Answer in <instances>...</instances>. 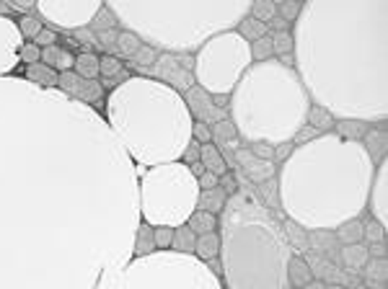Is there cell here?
Wrapping results in <instances>:
<instances>
[{
    "label": "cell",
    "instance_id": "obj_1",
    "mask_svg": "<svg viewBox=\"0 0 388 289\" xmlns=\"http://www.w3.org/2000/svg\"><path fill=\"white\" fill-rule=\"evenodd\" d=\"M137 168L104 114L0 78V289H96L135 258Z\"/></svg>",
    "mask_w": 388,
    "mask_h": 289
},
{
    "label": "cell",
    "instance_id": "obj_2",
    "mask_svg": "<svg viewBox=\"0 0 388 289\" xmlns=\"http://www.w3.org/2000/svg\"><path fill=\"white\" fill-rule=\"evenodd\" d=\"M290 34L295 72L313 106L339 121H386V0H308Z\"/></svg>",
    "mask_w": 388,
    "mask_h": 289
},
{
    "label": "cell",
    "instance_id": "obj_3",
    "mask_svg": "<svg viewBox=\"0 0 388 289\" xmlns=\"http://www.w3.org/2000/svg\"><path fill=\"white\" fill-rule=\"evenodd\" d=\"M375 165L362 142L337 132L295 145L280 170L277 194L282 212L303 230H337L342 222L360 219L367 209Z\"/></svg>",
    "mask_w": 388,
    "mask_h": 289
},
{
    "label": "cell",
    "instance_id": "obj_4",
    "mask_svg": "<svg viewBox=\"0 0 388 289\" xmlns=\"http://www.w3.org/2000/svg\"><path fill=\"white\" fill-rule=\"evenodd\" d=\"M104 119L129 160L140 168L181 160V153L192 142L194 121L184 96L140 75H129L109 91Z\"/></svg>",
    "mask_w": 388,
    "mask_h": 289
},
{
    "label": "cell",
    "instance_id": "obj_5",
    "mask_svg": "<svg viewBox=\"0 0 388 289\" xmlns=\"http://www.w3.org/2000/svg\"><path fill=\"white\" fill-rule=\"evenodd\" d=\"M217 217L220 266L228 289H290V240L269 207L246 189L228 197Z\"/></svg>",
    "mask_w": 388,
    "mask_h": 289
},
{
    "label": "cell",
    "instance_id": "obj_6",
    "mask_svg": "<svg viewBox=\"0 0 388 289\" xmlns=\"http://www.w3.org/2000/svg\"><path fill=\"white\" fill-rule=\"evenodd\" d=\"M311 96L295 67L277 60L254 62L230 93L228 116L241 142H293L308 121Z\"/></svg>",
    "mask_w": 388,
    "mask_h": 289
},
{
    "label": "cell",
    "instance_id": "obj_7",
    "mask_svg": "<svg viewBox=\"0 0 388 289\" xmlns=\"http://www.w3.org/2000/svg\"><path fill=\"white\" fill-rule=\"evenodd\" d=\"M124 31L140 42L168 55H192L202 44L236 26L249 16V0H212V3H158V0H109Z\"/></svg>",
    "mask_w": 388,
    "mask_h": 289
},
{
    "label": "cell",
    "instance_id": "obj_8",
    "mask_svg": "<svg viewBox=\"0 0 388 289\" xmlns=\"http://www.w3.org/2000/svg\"><path fill=\"white\" fill-rule=\"evenodd\" d=\"M96 289H225L217 271L197 256L153 251L117 263L99 279Z\"/></svg>",
    "mask_w": 388,
    "mask_h": 289
},
{
    "label": "cell",
    "instance_id": "obj_9",
    "mask_svg": "<svg viewBox=\"0 0 388 289\" xmlns=\"http://www.w3.org/2000/svg\"><path fill=\"white\" fill-rule=\"evenodd\" d=\"M197 199H200L197 178L181 160L145 168L137 176L140 219L151 227L187 225L189 214L197 209Z\"/></svg>",
    "mask_w": 388,
    "mask_h": 289
},
{
    "label": "cell",
    "instance_id": "obj_10",
    "mask_svg": "<svg viewBox=\"0 0 388 289\" xmlns=\"http://www.w3.org/2000/svg\"><path fill=\"white\" fill-rule=\"evenodd\" d=\"M252 65L249 42L238 31H223L194 52V80L210 96H230Z\"/></svg>",
    "mask_w": 388,
    "mask_h": 289
},
{
    "label": "cell",
    "instance_id": "obj_11",
    "mask_svg": "<svg viewBox=\"0 0 388 289\" xmlns=\"http://www.w3.org/2000/svg\"><path fill=\"white\" fill-rule=\"evenodd\" d=\"M101 8V0H36V16L52 31L88 28Z\"/></svg>",
    "mask_w": 388,
    "mask_h": 289
},
{
    "label": "cell",
    "instance_id": "obj_12",
    "mask_svg": "<svg viewBox=\"0 0 388 289\" xmlns=\"http://www.w3.org/2000/svg\"><path fill=\"white\" fill-rule=\"evenodd\" d=\"M140 78L158 80V83L168 85L171 91H176L184 96L192 85H197V80H194V57L161 52L158 60L153 62V67H148L145 75H140Z\"/></svg>",
    "mask_w": 388,
    "mask_h": 289
},
{
    "label": "cell",
    "instance_id": "obj_13",
    "mask_svg": "<svg viewBox=\"0 0 388 289\" xmlns=\"http://www.w3.org/2000/svg\"><path fill=\"white\" fill-rule=\"evenodd\" d=\"M58 91L65 93L68 99L72 101H80V104L86 106H94L96 111H99L101 101H104V85H101V80H86L80 78V75H75V72H60L58 78Z\"/></svg>",
    "mask_w": 388,
    "mask_h": 289
},
{
    "label": "cell",
    "instance_id": "obj_14",
    "mask_svg": "<svg viewBox=\"0 0 388 289\" xmlns=\"http://www.w3.org/2000/svg\"><path fill=\"white\" fill-rule=\"evenodd\" d=\"M23 36L14 18H0V78H8L18 67Z\"/></svg>",
    "mask_w": 388,
    "mask_h": 289
},
{
    "label": "cell",
    "instance_id": "obj_15",
    "mask_svg": "<svg viewBox=\"0 0 388 289\" xmlns=\"http://www.w3.org/2000/svg\"><path fill=\"white\" fill-rule=\"evenodd\" d=\"M184 104H187L189 114H192V121H202V124H208V127H212V124H217V121H223V119H230L228 111H225V109H217V106L212 104V96H210L205 88H200V85H192V88L184 93Z\"/></svg>",
    "mask_w": 388,
    "mask_h": 289
},
{
    "label": "cell",
    "instance_id": "obj_16",
    "mask_svg": "<svg viewBox=\"0 0 388 289\" xmlns=\"http://www.w3.org/2000/svg\"><path fill=\"white\" fill-rule=\"evenodd\" d=\"M367 209L373 212V219L378 225L388 227V160L375 165L373 186L367 194Z\"/></svg>",
    "mask_w": 388,
    "mask_h": 289
},
{
    "label": "cell",
    "instance_id": "obj_17",
    "mask_svg": "<svg viewBox=\"0 0 388 289\" xmlns=\"http://www.w3.org/2000/svg\"><path fill=\"white\" fill-rule=\"evenodd\" d=\"M233 160H236V168L244 170L246 178L254 181V184H266V181H272V178L277 176L274 160H262V158L254 156L249 148H238Z\"/></svg>",
    "mask_w": 388,
    "mask_h": 289
},
{
    "label": "cell",
    "instance_id": "obj_18",
    "mask_svg": "<svg viewBox=\"0 0 388 289\" xmlns=\"http://www.w3.org/2000/svg\"><path fill=\"white\" fill-rule=\"evenodd\" d=\"M210 129H212V145L220 150L223 160L228 163V170L236 168L233 156H236V150L241 148V137H238L236 127H233V121L223 119V121H217V124H212Z\"/></svg>",
    "mask_w": 388,
    "mask_h": 289
},
{
    "label": "cell",
    "instance_id": "obj_19",
    "mask_svg": "<svg viewBox=\"0 0 388 289\" xmlns=\"http://www.w3.org/2000/svg\"><path fill=\"white\" fill-rule=\"evenodd\" d=\"M362 148H365V153L370 156L373 165H378L381 160H386V153H388V134H386V129H383V124H378V127H370V129H367L365 137H362Z\"/></svg>",
    "mask_w": 388,
    "mask_h": 289
},
{
    "label": "cell",
    "instance_id": "obj_20",
    "mask_svg": "<svg viewBox=\"0 0 388 289\" xmlns=\"http://www.w3.org/2000/svg\"><path fill=\"white\" fill-rule=\"evenodd\" d=\"M42 65L52 67L55 72H70L72 65H75V55L60 47V44H52L47 50H42Z\"/></svg>",
    "mask_w": 388,
    "mask_h": 289
},
{
    "label": "cell",
    "instance_id": "obj_21",
    "mask_svg": "<svg viewBox=\"0 0 388 289\" xmlns=\"http://www.w3.org/2000/svg\"><path fill=\"white\" fill-rule=\"evenodd\" d=\"M58 78L60 72H55L52 67H47V65L36 62V65H26V70H23V80L31 85H36V88H58Z\"/></svg>",
    "mask_w": 388,
    "mask_h": 289
},
{
    "label": "cell",
    "instance_id": "obj_22",
    "mask_svg": "<svg viewBox=\"0 0 388 289\" xmlns=\"http://www.w3.org/2000/svg\"><path fill=\"white\" fill-rule=\"evenodd\" d=\"M313 282V268L306 258L301 256H290V263H288V284L295 289H303L306 284Z\"/></svg>",
    "mask_w": 388,
    "mask_h": 289
},
{
    "label": "cell",
    "instance_id": "obj_23",
    "mask_svg": "<svg viewBox=\"0 0 388 289\" xmlns=\"http://www.w3.org/2000/svg\"><path fill=\"white\" fill-rule=\"evenodd\" d=\"M194 256L200 258L202 263H212L220 256V233H208L200 235L197 243H194Z\"/></svg>",
    "mask_w": 388,
    "mask_h": 289
},
{
    "label": "cell",
    "instance_id": "obj_24",
    "mask_svg": "<svg viewBox=\"0 0 388 289\" xmlns=\"http://www.w3.org/2000/svg\"><path fill=\"white\" fill-rule=\"evenodd\" d=\"M228 205V191L215 186V189L200 191V199H197V209H205L210 214H220Z\"/></svg>",
    "mask_w": 388,
    "mask_h": 289
},
{
    "label": "cell",
    "instance_id": "obj_25",
    "mask_svg": "<svg viewBox=\"0 0 388 289\" xmlns=\"http://www.w3.org/2000/svg\"><path fill=\"white\" fill-rule=\"evenodd\" d=\"M200 163L205 165V170L215 173L217 178L228 173V163L223 160L220 150H217L215 145H212V142H208V145H202V148H200Z\"/></svg>",
    "mask_w": 388,
    "mask_h": 289
},
{
    "label": "cell",
    "instance_id": "obj_26",
    "mask_svg": "<svg viewBox=\"0 0 388 289\" xmlns=\"http://www.w3.org/2000/svg\"><path fill=\"white\" fill-rule=\"evenodd\" d=\"M187 227L197 238L208 233H217V214H210V212L205 209H194L187 219Z\"/></svg>",
    "mask_w": 388,
    "mask_h": 289
},
{
    "label": "cell",
    "instance_id": "obj_27",
    "mask_svg": "<svg viewBox=\"0 0 388 289\" xmlns=\"http://www.w3.org/2000/svg\"><path fill=\"white\" fill-rule=\"evenodd\" d=\"M360 271H362L367 287H383L388 279V261L386 258H367V263Z\"/></svg>",
    "mask_w": 388,
    "mask_h": 289
},
{
    "label": "cell",
    "instance_id": "obj_28",
    "mask_svg": "<svg viewBox=\"0 0 388 289\" xmlns=\"http://www.w3.org/2000/svg\"><path fill=\"white\" fill-rule=\"evenodd\" d=\"M72 72L86 80H99V55H94V52H80V55H75Z\"/></svg>",
    "mask_w": 388,
    "mask_h": 289
},
{
    "label": "cell",
    "instance_id": "obj_29",
    "mask_svg": "<svg viewBox=\"0 0 388 289\" xmlns=\"http://www.w3.org/2000/svg\"><path fill=\"white\" fill-rule=\"evenodd\" d=\"M156 251V240H153V227L140 219V225L135 230V240H132V253L135 256H148Z\"/></svg>",
    "mask_w": 388,
    "mask_h": 289
},
{
    "label": "cell",
    "instance_id": "obj_30",
    "mask_svg": "<svg viewBox=\"0 0 388 289\" xmlns=\"http://www.w3.org/2000/svg\"><path fill=\"white\" fill-rule=\"evenodd\" d=\"M370 253H367V246L362 243H355V246H342V263L347 268H352V271H360V268L365 266Z\"/></svg>",
    "mask_w": 388,
    "mask_h": 289
},
{
    "label": "cell",
    "instance_id": "obj_31",
    "mask_svg": "<svg viewBox=\"0 0 388 289\" xmlns=\"http://www.w3.org/2000/svg\"><path fill=\"white\" fill-rule=\"evenodd\" d=\"M140 47H143L140 36H135L132 31H119L114 44V57H119V60H132V55H135Z\"/></svg>",
    "mask_w": 388,
    "mask_h": 289
},
{
    "label": "cell",
    "instance_id": "obj_32",
    "mask_svg": "<svg viewBox=\"0 0 388 289\" xmlns=\"http://www.w3.org/2000/svg\"><path fill=\"white\" fill-rule=\"evenodd\" d=\"M370 129V124L365 121H357V119H342L339 124H334L331 132H337L339 137H345V140H355V142H362L365 132Z\"/></svg>",
    "mask_w": 388,
    "mask_h": 289
},
{
    "label": "cell",
    "instance_id": "obj_33",
    "mask_svg": "<svg viewBox=\"0 0 388 289\" xmlns=\"http://www.w3.org/2000/svg\"><path fill=\"white\" fill-rule=\"evenodd\" d=\"M194 243H197V235L189 230L187 225H179L173 227V240H171V251L176 253H187L194 256Z\"/></svg>",
    "mask_w": 388,
    "mask_h": 289
},
{
    "label": "cell",
    "instance_id": "obj_34",
    "mask_svg": "<svg viewBox=\"0 0 388 289\" xmlns=\"http://www.w3.org/2000/svg\"><path fill=\"white\" fill-rule=\"evenodd\" d=\"M158 55H161L158 50H153V47L143 44V47H140V50L132 55V60H127V62H129V67H132V70H137V75H145V70H148V67H153V62L158 60Z\"/></svg>",
    "mask_w": 388,
    "mask_h": 289
},
{
    "label": "cell",
    "instance_id": "obj_35",
    "mask_svg": "<svg viewBox=\"0 0 388 289\" xmlns=\"http://www.w3.org/2000/svg\"><path fill=\"white\" fill-rule=\"evenodd\" d=\"M236 31H238V36H244V39H246L249 44L257 42V39H262V36L269 34V28H266V23L257 21V18H252V16H246L244 21H241V23L236 26Z\"/></svg>",
    "mask_w": 388,
    "mask_h": 289
},
{
    "label": "cell",
    "instance_id": "obj_36",
    "mask_svg": "<svg viewBox=\"0 0 388 289\" xmlns=\"http://www.w3.org/2000/svg\"><path fill=\"white\" fill-rule=\"evenodd\" d=\"M337 238L342 246H355V243H362V222L360 219H350V222H342L337 227Z\"/></svg>",
    "mask_w": 388,
    "mask_h": 289
},
{
    "label": "cell",
    "instance_id": "obj_37",
    "mask_svg": "<svg viewBox=\"0 0 388 289\" xmlns=\"http://www.w3.org/2000/svg\"><path fill=\"white\" fill-rule=\"evenodd\" d=\"M308 127H313L318 134H326L334 129V119H331L329 114L323 111V109H318V106L311 104V111H308V121H306Z\"/></svg>",
    "mask_w": 388,
    "mask_h": 289
},
{
    "label": "cell",
    "instance_id": "obj_38",
    "mask_svg": "<svg viewBox=\"0 0 388 289\" xmlns=\"http://www.w3.org/2000/svg\"><path fill=\"white\" fill-rule=\"evenodd\" d=\"M249 16L262 23H269L277 16V6H274V0H254L252 8H249Z\"/></svg>",
    "mask_w": 388,
    "mask_h": 289
},
{
    "label": "cell",
    "instance_id": "obj_39",
    "mask_svg": "<svg viewBox=\"0 0 388 289\" xmlns=\"http://www.w3.org/2000/svg\"><path fill=\"white\" fill-rule=\"evenodd\" d=\"M249 50H252V62H266V60H272L274 50H272V34L262 36L257 42L249 44Z\"/></svg>",
    "mask_w": 388,
    "mask_h": 289
},
{
    "label": "cell",
    "instance_id": "obj_40",
    "mask_svg": "<svg viewBox=\"0 0 388 289\" xmlns=\"http://www.w3.org/2000/svg\"><path fill=\"white\" fill-rule=\"evenodd\" d=\"M122 70H124V65H122V60H119V57H114V55H101L99 57V75L104 80L117 78V75H119Z\"/></svg>",
    "mask_w": 388,
    "mask_h": 289
},
{
    "label": "cell",
    "instance_id": "obj_41",
    "mask_svg": "<svg viewBox=\"0 0 388 289\" xmlns=\"http://www.w3.org/2000/svg\"><path fill=\"white\" fill-rule=\"evenodd\" d=\"M16 23H18V31H21L23 42H26V39H29V42H34V36L44 28V21L39 18V16H34V13L21 16V21H16Z\"/></svg>",
    "mask_w": 388,
    "mask_h": 289
},
{
    "label": "cell",
    "instance_id": "obj_42",
    "mask_svg": "<svg viewBox=\"0 0 388 289\" xmlns=\"http://www.w3.org/2000/svg\"><path fill=\"white\" fill-rule=\"evenodd\" d=\"M274 6H277V16L282 21L295 23V18L301 16L303 0H274Z\"/></svg>",
    "mask_w": 388,
    "mask_h": 289
},
{
    "label": "cell",
    "instance_id": "obj_43",
    "mask_svg": "<svg viewBox=\"0 0 388 289\" xmlns=\"http://www.w3.org/2000/svg\"><path fill=\"white\" fill-rule=\"evenodd\" d=\"M91 31L94 34H101V31H112V28H117V18H114V13L107 8V3H104V8H101L99 13H96V18L91 21Z\"/></svg>",
    "mask_w": 388,
    "mask_h": 289
},
{
    "label": "cell",
    "instance_id": "obj_44",
    "mask_svg": "<svg viewBox=\"0 0 388 289\" xmlns=\"http://www.w3.org/2000/svg\"><path fill=\"white\" fill-rule=\"evenodd\" d=\"M272 50L277 57L293 55V34L290 31H280V34H272Z\"/></svg>",
    "mask_w": 388,
    "mask_h": 289
},
{
    "label": "cell",
    "instance_id": "obj_45",
    "mask_svg": "<svg viewBox=\"0 0 388 289\" xmlns=\"http://www.w3.org/2000/svg\"><path fill=\"white\" fill-rule=\"evenodd\" d=\"M153 240H156V251H171L173 227H153Z\"/></svg>",
    "mask_w": 388,
    "mask_h": 289
},
{
    "label": "cell",
    "instance_id": "obj_46",
    "mask_svg": "<svg viewBox=\"0 0 388 289\" xmlns=\"http://www.w3.org/2000/svg\"><path fill=\"white\" fill-rule=\"evenodd\" d=\"M18 62H23V65L42 62V50H39L34 42H23L21 52H18Z\"/></svg>",
    "mask_w": 388,
    "mask_h": 289
},
{
    "label": "cell",
    "instance_id": "obj_47",
    "mask_svg": "<svg viewBox=\"0 0 388 289\" xmlns=\"http://www.w3.org/2000/svg\"><path fill=\"white\" fill-rule=\"evenodd\" d=\"M386 238V227L378 225L375 219H370V222H362V240H367V243H378V240Z\"/></svg>",
    "mask_w": 388,
    "mask_h": 289
},
{
    "label": "cell",
    "instance_id": "obj_48",
    "mask_svg": "<svg viewBox=\"0 0 388 289\" xmlns=\"http://www.w3.org/2000/svg\"><path fill=\"white\" fill-rule=\"evenodd\" d=\"M117 36H119V31H117V28H112V31H101V34H96V44H99V50L104 52V55H114Z\"/></svg>",
    "mask_w": 388,
    "mask_h": 289
},
{
    "label": "cell",
    "instance_id": "obj_49",
    "mask_svg": "<svg viewBox=\"0 0 388 289\" xmlns=\"http://www.w3.org/2000/svg\"><path fill=\"white\" fill-rule=\"evenodd\" d=\"M192 140L200 142V145H208V142H212V129H210L208 124H202V121H194V124H192Z\"/></svg>",
    "mask_w": 388,
    "mask_h": 289
},
{
    "label": "cell",
    "instance_id": "obj_50",
    "mask_svg": "<svg viewBox=\"0 0 388 289\" xmlns=\"http://www.w3.org/2000/svg\"><path fill=\"white\" fill-rule=\"evenodd\" d=\"M34 44L39 47V50H47V47H52V44H58V31H52V28L44 26L42 31L34 36Z\"/></svg>",
    "mask_w": 388,
    "mask_h": 289
},
{
    "label": "cell",
    "instance_id": "obj_51",
    "mask_svg": "<svg viewBox=\"0 0 388 289\" xmlns=\"http://www.w3.org/2000/svg\"><path fill=\"white\" fill-rule=\"evenodd\" d=\"M8 8L21 16H29L36 11V0H8Z\"/></svg>",
    "mask_w": 388,
    "mask_h": 289
},
{
    "label": "cell",
    "instance_id": "obj_52",
    "mask_svg": "<svg viewBox=\"0 0 388 289\" xmlns=\"http://www.w3.org/2000/svg\"><path fill=\"white\" fill-rule=\"evenodd\" d=\"M249 150L262 160H274V145H269V142H254Z\"/></svg>",
    "mask_w": 388,
    "mask_h": 289
},
{
    "label": "cell",
    "instance_id": "obj_53",
    "mask_svg": "<svg viewBox=\"0 0 388 289\" xmlns=\"http://www.w3.org/2000/svg\"><path fill=\"white\" fill-rule=\"evenodd\" d=\"M200 142H189L187 145V150H184V153H181V163H184V165H194V163H200Z\"/></svg>",
    "mask_w": 388,
    "mask_h": 289
},
{
    "label": "cell",
    "instance_id": "obj_54",
    "mask_svg": "<svg viewBox=\"0 0 388 289\" xmlns=\"http://www.w3.org/2000/svg\"><path fill=\"white\" fill-rule=\"evenodd\" d=\"M220 184V178L215 176V173H210V170H205L200 178H197V186H200V191H208V189H215V186Z\"/></svg>",
    "mask_w": 388,
    "mask_h": 289
},
{
    "label": "cell",
    "instance_id": "obj_55",
    "mask_svg": "<svg viewBox=\"0 0 388 289\" xmlns=\"http://www.w3.org/2000/svg\"><path fill=\"white\" fill-rule=\"evenodd\" d=\"M75 36H78V42L86 44V47H99V44H96V34L91 28H80V31H75Z\"/></svg>",
    "mask_w": 388,
    "mask_h": 289
},
{
    "label": "cell",
    "instance_id": "obj_56",
    "mask_svg": "<svg viewBox=\"0 0 388 289\" xmlns=\"http://www.w3.org/2000/svg\"><path fill=\"white\" fill-rule=\"evenodd\" d=\"M266 28H269V34H280V31H290V23L282 21L280 16H274L272 21L266 23Z\"/></svg>",
    "mask_w": 388,
    "mask_h": 289
},
{
    "label": "cell",
    "instance_id": "obj_57",
    "mask_svg": "<svg viewBox=\"0 0 388 289\" xmlns=\"http://www.w3.org/2000/svg\"><path fill=\"white\" fill-rule=\"evenodd\" d=\"M189 170H192V176L194 178H200L202 173H205V165H202V163H194V165H187Z\"/></svg>",
    "mask_w": 388,
    "mask_h": 289
},
{
    "label": "cell",
    "instance_id": "obj_58",
    "mask_svg": "<svg viewBox=\"0 0 388 289\" xmlns=\"http://www.w3.org/2000/svg\"><path fill=\"white\" fill-rule=\"evenodd\" d=\"M0 18H11V8H8V0H0Z\"/></svg>",
    "mask_w": 388,
    "mask_h": 289
},
{
    "label": "cell",
    "instance_id": "obj_59",
    "mask_svg": "<svg viewBox=\"0 0 388 289\" xmlns=\"http://www.w3.org/2000/svg\"><path fill=\"white\" fill-rule=\"evenodd\" d=\"M303 289H326V284H323V282H318V279H313V282H311V284H306V287H303Z\"/></svg>",
    "mask_w": 388,
    "mask_h": 289
},
{
    "label": "cell",
    "instance_id": "obj_60",
    "mask_svg": "<svg viewBox=\"0 0 388 289\" xmlns=\"http://www.w3.org/2000/svg\"><path fill=\"white\" fill-rule=\"evenodd\" d=\"M326 289H345V287H326Z\"/></svg>",
    "mask_w": 388,
    "mask_h": 289
}]
</instances>
